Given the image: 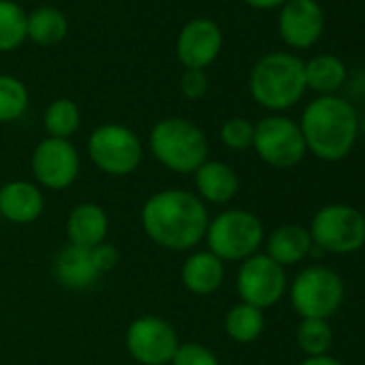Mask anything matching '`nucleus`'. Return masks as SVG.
Here are the masks:
<instances>
[{"instance_id": "obj_27", "label": "nucleus", "mask_w": 365, "mask_h": 365, "mask_svg": "<svg viewBox=\"0 0 365 365\" xmlns=\"http://www.w3.org/2000/svg\"><path fill=\"white\" fill-rule=\"evenodd\" d=\"M297 346L307 356H322L329 354L333 346V329L329 320L320 318H301L297 327Z\"/></svg>"}, {"instance_id": "obj_21", "label": "nucleus", "mask_w": 365, "mask_h": 365, "mask_svg": "<svg viewBox=\"0 0 365 365\" xmlns=\"http://www.w3.org/2000/svg\"><path fill=\"white\" fill-rule=\"evenodd\" d=\"M69 20L58 7H37L26 18V39L41 48H54L67 39Z\"/></svg>"}, {"instance_id": "obj_16", "label": "nucleus", "mask_w": 365, "mask_h": 365, "mask_svg": "<svg viewBox=\"0 0 365 365\" xmlns=\"http://www.w3.org/2000/svg\"><path fill=\"white\" fill-rule=\"evenodd\" d=\"M194 194L205 205H228L237 198L241 180L232 165L217 159H207L194 172Z\"/></svg>"}, {"instance_id": "obj_15", "label": "nucleus", "mask_w": 365, "mask_h": 365, "mask_svg": "<svg viewBox=\"0 0 365 365\" xmlns=\"http://www.w3.org/2000/svg\"><path fill=\"white\" fill-rule=\"evenodd\" d=\"M46 198L35 180H9L0 187V220L24 226L43 215Z\"/></svg>"}, {"instance_id": "obj_12", "label": "nucleus", "mask_w": 365, "mask_h": 365, "mask_svg": "<svg viewBox=\"0 0 365 365\" xmlns=\"http://www.w3.org/2000/svg\"><path fill=\"white\" fill-rule=\"evenodd\" d=\"M178 344L174 327L165 318L150 314L131 320L125 331L127 352L140 365H170Z\"/></svg>"}, {"instance_id": "obj_28", "label": "nucleus", "mask_w": 365, "mask_h": 365, "mask_svg": "<svg viewBox=\"0 0 365 365\" xmlns=\"http://www.w3.org/2000/svg\"><path fill=\"white\" fill-rule=\"evenodd\" d=\"M220 140L230 150H247L254 146V123L243 116H232L222 125Z\"/></svg>"}, {"instance_id": "obj_30", "label": "nucleus", "mask_w": 365, "mask_h": 365, "mask_svg": "<svg viewBox=\"0 0 365 365\" xmlns=\"http://www.w3.org/2000/svg\"><path fill=\"white\" fill-rule=\"evenodd\" d=\"M180 93L190 101H200L209 93V76L205 69H185L180 76Z\"/></svg>"}, {"instance_id": "obj_14", "label": "nucleus", "mask_w": 365, "mask_h": 365, "mask_svg": "<svg viewBox=\"0 0 365 365\" xmlns=\"http://www.w3.org/2000/svg\"><path fill=\"white\" fill-rule=\"evenodd\" d=\"M277 31L286 46L309 50L324 33V11L316 0H288L279 7Z\"/></svg>"}, {"instance_id": "obj_23", "label": "nucleus", "mask_w": 365, "mask_h": 365, "mask_svg": "<svg viewBox=\"0 0 365 365\" xmlns=\"http://www.w3.org/2000/svg\"><path fill=\"white\" fill-rule=\"evenodd\" d=\"M226 335L237 344H252L264 331V312L247 303H237L226 312L224 318Z\"/></svg>"}, {"instance_id": "obj_9", "label": "nucleus", "mask_w": 365, "mask_h": 365, "mask_svg": "<svg viewBox=\"0 0 365 365\" xmlns=\"http://www.w3.org/2000/svg\"><path fill=\"white\" fill-rule=\"evenodd\" d=\"M252 148L267 165L277 170H288L299 165L307 153L299 123L282 114L264 116L254 125Z\"/></svg>"}, {"instance_id": "obj_31", "label": "nucleus", "mask_w": 365, "mask_h": 365, "mask_svg": "<svg viewBox=\"0 0 365 365\" xmlns=\"http://www.w3.org/2000/svg\"><path fill=\"white\" fill-rule=\"evenodd\" d=\"M88 252H91V260H93V264H95V269H97L99 275L110 273V271L118 264V260H120L118 247H114V245L108 243V241L99 243L97 247L88 250Z\"/></svg>"}, {"instance_id": "obj_1", "label": "nucleus", "mask_w": 365, "mask_h": 365, "mask_svg": "<svg viewBox=\"0 0 365 365\" xmlns=\"http://www.w3.org/2000/svg\"><path fill=\"white\" fill-rule=\"evenodd\" d=\"M207 205L187 190H161L140 209L144 235L161 250L192 252L205 241L209 228Z\"/></svg>"}, {"instance_id": "obj_18", "label": "nucleus", "mask_w": 365, "mask_h": 365, "mask_svg": "<svg viewBox=\"0 0 365 365\" xmlns=\"http://www.w3.org/2000/svg\"><path fill=\"white\" fill-rule=\"evenodd\" d=\"M226 277V264L209 250L192 252L180 267V282L187 292L209 297L217 292Z\"/></svg>"}, {"instance_id": "obj_2", "label": "nucleus", "mask_w": 365, "mask_h": 365, "mask_svg": "<svg viewBox=\"0 0 365 365\" xmlns=\"http://www.w3.org/2000/svg\"><path fill=\"white\" fill-rule=\"evenodd\" d=\"M299 127L312 155L322 161H341L354 148L359 116L348 99L327 95L305 106Z\"/></svg>"}, {"instance_id": "obj_5", "label": "nucleus", "mask_w": 365, "mask_h": 365, "mask_svg": "<svg viewBox=\"0 0 365 365\" xmlns=\"http://www.w3.org/2000/svg\"><path fill=\"white\" fill-rule=\"evenodd\" d=\"M207 250L224 264L243 262L258 254L264 243V226L258 215L245 209H226L209 222L205 235Z\"/></svg>"}, {"instance_id": "obj_13", "label": "nucleus", "mask_w": 365, "mask_h": 365, "mask_svg": "<svg viewBox=\"0 0 365 365\" xmlns=\"http://www.w3.org/2000/svg\"><path fill=\"white\" fill-rule=\"evenodd\" d=\"M224 48V33L209 18L190 20L176 37V56L185 69H209Z\"/></svg>"}, {"instance_id": "obj_33", "label": "nucleus", "mask_w": 365, "mask_h": 365, "mask_svg": "<svg viewBox=\"0 0 365 365\" xmlns=\"http://www.w3.org/2000/svg\"><path fill=\"white\" fill-rule=\"evenodd\" d=\"M301 365H344L341 361H337L335 356L322 354V356H307Z\"/></svg>"}, {"instance_id": "obj_29", "label": "nucleus", "mask_w": 365, "mask_h": 365, "mask_svg": "<svg viewBox=\"0 0 365 365\" xmlns=\"http://www.w3.org/2000/svg\"><path fill=\"white\" fill-rule=\"evenodd\" d=\"M170 365H220V359L209 346L200 341H185L178 344Z\"/></svg>"}, {"instance_id": "obj_8", "label": "nucleus", "mask_w": 365, "mask_h": 365, "mask_svg": "<svg viewBox=\"0 0 365 365\" xmlns=\"http://www.w3.org/2000/svg\"><path fill=\"white\" fill-rule=\"evenodd\" d=\"M314 245L327 254H352L365 245V215L350 205H327L309 224Z\"/></svg>"}, {"instance_id": "obj_19", "label": "nucleus", "mask_w": 365, "mask_h": 365, "mask_svg": "<svg viewBox=\"0 0 365 365\" xmlns=\"http://www.w3.org/2000/svg\"><path fill=\"white\" fill-rule=\"evenodd\" d=\"M264 245H267L264 254L286 269L305 260L314 247V241L307 228L299 224H286V226L275 228L264 241Z\"/></svg>"}, {"instance_id": "obj_22", "label": "nucleus", "mask_w": 365, "mask_h": 365, "mask_svg": "<svg viewBox=\"0 0 365 365\" xmlns=\"http://www.w3.org/2000/svg\"><path fill=\"white\" fill-rule=\"evenodd\" d=\"M348 80L346 65L333 54H318L305 63V86L320 97L335 95Z\"/></svg>"}, {"instance_id": "obj_4", "label": "nucleus", "mask_w": 365, "mask_h": 365, "mask_svg": "<svg viewBox=\"0 0 365 365\" xmlns=\"http://www.w3.org/2000/svg\"><path fill=\"white\" fill-rule=\"evenodd\" d=\"M150 155L174 174H194L209 159V138L190 118L168 116L148 133Z\"/></svg>"}, {"instance_id": "obj_26", "label": "nucleus", "mask_w": 365, "mask_h": 365, "mask_svg": "<svg viewBox=\"0 0 365 365\" xmlns=\"http://www.w3.org/2000/svg\"><path fill=\"white\" fill-rule=\"evenodd\" d=\"M29 88L20 78L0 73V123L20 120L29 110Z\"/></svg>"}, {"instance_id": "obj_25", "label": "nucleus", "mask_w": 365, "mask_h": 365, "mask_svg": "<svg viewBox=\"0 0 365 365\" xmlns=\"http://www.w3.org/2000/svg\"><path fill=\"white\" fill-rule=\"evenodd\" d=\"M26 18L16 0H0V52H14L26 41Z\"/></svg>"}, {"instance_id": "obj_7", "label": "nucleus", "mask_w": 365, "mask_h": 365, "mask_svg": "<svg viewBox=\"0 0 365 365\" xmlns=\"http://www.w3.org/2000/svg\"><path fill=\"white\" fill-rule=\"evenodd\" d=\"M86 148L93 165L108 176H129L144 159L142 140L133 129L120 123H103L95 127Z\"/></svg>"}, {"instance_id": "obj_3", "label": "nucleus", "mask_w": 365, "mask_h": 365, "mask_svg": "<svg viewBox=\"0 0 365 365\" xmlns=\"http://www.w3.org/2000/svg\"><path fill=\"white\" fill-rule=\"evenodd\" d=\"M305 91V63L294 54H264L250 71L252 99L269 112L290 110L303 99Z\"/></svg>"}, {"instance_id": "obj_20", "label": "nucleus", "mask_w": 365, "mask_h": 365, "mask_svg": "<svg viewBox=\"0 0 365 365\" xmlns=\"http://www.w3.org/2000/svg\"><path fill=\"white\" fill-rule=\"evenodd\" d=\"M54 275L69 290H86L101 277L91 260V252L69 243L58 252L54 260Z\"/></svg>"}, {"instance_id": "obj_17", "label": "nucleus", "mask_w": 365, "mask_h": 365, "mask_svg": "<svg viewBox=\"0 0 365 365\" xmlns=\"http://www.w3.org/2000/svg\"><path fill=\"white\" fill-rule=\"evenodd\" d=\"M69 245L93 250L108 239L110 220L101 205L97 202H80L71 209L65 224Z\"/></svg>"}, {"instance_id": "obj_32", "label": "nucleus", "mask_w": 365, "mask_h": 365, "mask_svg": "<svg viewBox=\"0 0 365 365\" xmlns=\"http://www.w3.org/2000/svg\"><path fill=\"white\" fill-rule=\"evenodd\" d=\"M243 3L250 5L252 9L267 11V9H279L284 3H288V0H243Z\"/></svg>"}, {"instance_id": "obj_24", "label": "nucleus", "mask_w": 365, "mask_h": 365, "mask_svg": "<svg viewBox=\"0 0 365 365\" xmlns=\"http://www.w3.org/2000/svg\"><path fill=\"white\" fill-rule=\"evenodd\" d=\"M82 125V112L76 101L71 99H54L43 112V127L50 138L71 140Z\"/></svg>"}, {"instance_id": "obj_6", "label": "nucleus", "mask_w": 365, "mask_h": 365, "mask_svg": "<svg viewBox=\"0 0 365 365\" xmlns=\"http://www.w3.org/2000/svg\"><path fill=\"white\" fill-rule=\"evenodd\" d=\"M344 294L346 288L339 273L324 264L305 267L288 288L292 309L301 318L329 320L339 312L344 303Z\"/></svg>"}, {"instance_id": "obj_10", "label": "nucleus", "mask_w": 365, "mask_h": 365, "mask_svg": "<svg viewBox=\"0 0 365 365\" xmlns=\"http://www.w3.org/2000/svg\"><path fill=\"white\" fill-rule=\"evenodd\" d=\"M288 290L286 269L271 260L267 254H254L247 260L239 262L237 271V294L241 303H247L258 309L273 307L284 299Z\"/></svg>"}, {"instance_id": "obj_11", "label": "nucleus", "mask_w": 365, "mask_h": 365, "mask_svg": "<svg viewBox=\"0 0 365 365\" xmlns=\"http://www.w3.org/2000/svg\"><path fill=\"white\" fill-rule=\"evenodd\" d=\"M82 159L71 140L43 138L31 155V172L41 190L63 192L80 176Z\"/></svg>"}]
</instances>
